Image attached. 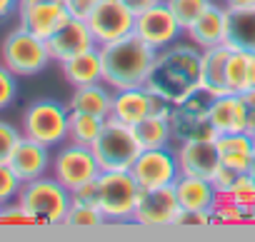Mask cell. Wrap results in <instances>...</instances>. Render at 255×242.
<instances>
[{
	"label": "cell",
	"instance_id": "d6a6232c",
	"mask_svg": "<svg viewBox=\"0 0 255 242\" xmlns=\"http://www.w3.org/2000/svg\"><path fill=\"white\" fill-rule=\"evenodd\" d=\"M18 97V75L0 63V110H8Z\"/></svg>",
	"mask_w": 255,
	"mask_h": 242
},
{
	"label": "cell",
	"instance_id": "3957f363",
	"mask_svg": "<svg viewBox=\"0 0 255 242\" xmlns=\"http://www.w3.org/2000/svg\"><path fill=\"white\" fill-rule=\"evenodd\" d=\"M18 202L25 210L30 222L63 225L73 197H70V190L60 180H55L53 175H43V177L23 182Z\"/></svg>",
	"mask_w": 255,
	"mask_h": 242
},
{
	"label": "cell",
	"instance_id": "8d00e7d4",
	"mask_svg": "<svg viewBox=\"0 0 255 242\" xmlns=\"http://www.w3.org/2000/svg\"><path fill=\"white\" fill-rule=\"evenodd\" d=\"M98 3L100 0H63V5L68 8L70 18H78V20H88Z\"/></svg>",
	"mask_w": 255,
	"mask_h": 242
},
{
	"label": "cell",
	"instance_id": "ee69618b",
	"mask_svg": "<svg viewBox=\"0 0 255 242\" xmlns=\"http://www.w3.org/2000/svg\"><path fill=\"white\" fill-rule=\"evenodd\" d=\"M243 100H245V105H248V110H250V112H255V87H250V90H245V92H243Z\"/></svg>",
	"mask_w": 255,
	"mask_h": 242
},
{
	"label": "cell",
	"instance_id": "7dc6e473",
	"mask_svg": "<svg viewBox=\"0 0 255 242\" xmlns=\"http://www.w3.org/2000/svg\"><path fill=\"white\" fill-rule=\"evenodd\" d=\"M250 172H253V177H255V158H253V167H250Z\"/></svg>",
	"mask_w": 255,
	"mask_h": 242
},
{
	"label": "cell",
	"instance_id": "e575fe53",
	"mask_svg": "<svg viewBox=\"0 0 255 242\" xmlns=\"http://www.w3.org/2000/svg\"><path fill=\"white\" fill-rule=\"evenodd\" d=\"M213 217H215V222H245V210L238 207L225 195H220L215 207H213Z\"/></svg>",
	"mask_w": 255,
	"mask_h": 242
},
{
	"label": "cell",
	"instance_id": "83f0119b",
	"mask_svg": "<svg viewBox=\"0 0 255 242\" xmlns=\"http://www.w3.org/2000/svg\"><path fill=\"white\" fill-rule=\"evenodd\" d=\"M135 135L145 148H170L173 145V130H170V120L163 115H148L135 125Z\"/></svg>",
	"mask_w": 255,
	"mask_h": 242
},
{
	"label": "cell",
	"instance_id": "cb8c5ba5",
	"mask_svg": "<svg viewBox=\"0 0 255 242\" xmlns=\"http://www.w3.org/2000/svg\"><path fill=\"white\" fill-rule=\"evenodd\" d=\"M60 73L65 78V82L70 87H80V85H90V82H103V55H100V45L68 58L60 63Z\"/></svg>",
	"mask_w": 255,
	"mask_h": 242
},
{
	"label": "cell",
	"instance_id": "60d3db41",
	"mask_svg": "<svg viewBox=\"0 0 255 242\" xmlns=\"http://www.w3.org/2000/svg\"><path fill=\"white\" fill-rule=\"evenodd\" d=\"M125 3H128V8H130V10L138 15V13H143V10H148V8L163 3V0H125Z\"/></svg>",
	"mask_w": 255,
	"mask_h": 242
},
{
	"label": "cell",
	"instance_id": "52a82bcc",
	"mask_svg": "<svg viewBox=\"0 0 255 242\" xmlns=\"http://www.w3.org/2000/svg\"><path fill=\"white\" fill-rule=\"evenodd\" d=\"M140 195V185L130 170H103L98 175V207L105 220L125 222L133 220V210Z\"/></svg>",
	"mask_w": 255,
	"mask_h": 242
},
{
	"label": "cell",
	"instance_id": "7bdbcfd3",
	"mask_svg": "<svg viewBox=\"0 0 255 242\" xmlns=\"http://www.w3.org/2000/svg\"><path fill=\"white\" fill-rule=\"evenodd\" d=\"M228 8H255V0H223Z\"/></svg>",
	"mask_w": 255,
	"mask_h": 242
},
{
	"label": "cell",
	"instance_id": "7a4b0ae2",
	"mask_svg": "<svg viewBox=\"0 0 255 242\" xmlns=\"http://www.w3.org/2000/svg\"><path fill=\"white\" fill-rule=\"evenodd\" d=\"M155 53L148 43H143L138 35H125L120 40L100 45L103 55V82L113 90L123 87H138L145 85Z\"/></svg>",
	"mask_w": 255,
	"mask_h": 242
},
{
	"label": "cell",
	"instance_id": "f546056e",
	"mask_svg": "<svg viewBox=\"0 0 255 242\" xmlns=\"http://www.w3.org/2000/svg\"><path fill=\"white\" fill-rule=\"evenodd\" d=\"M105 222L108 220L98 205H80V202H70V210L63 220V225L73 227V230H93V227H100Z\"/></svg>",
	"mask_w": 255,
	"mask_h": 242
},
{
	"label": "cell",
	"instance_id": "277c9868",
	"mask_svg": "<svg viewBox=\"0 0 255 242\" xmlns=\"http://www.w3.org/2000/svg\"><path fill=\"white\" fill-rule=\"evenodd\" d=\"M68 115H70L68 105H63L53 97L33 100L23 110L20 133L53 150L68 140Z\"/></svg>",
	"mask_w": 255,
	"mask_h": 242
},
{
	"label": "cell",
	"instance_id": "8fae6325",
	"mask_svg": "<svg viewBox=\"0 0 255 242\" xmlns=\"http://www.w3.org/2000/svg\"><path fill=\"white\" fill-rule=\"evenodd\" d=\"M88 25L95 35V43L105 45L125 35H133L135 13L128 8L125 0H100L88 18Z\"/></svg>",
	"mask_w": 255,
	"mask_h": 242
},
{
	"label": "cell",
	"instance_id": "ffe728a7",
	"mask_svg": "<svg viewBox=\"0 0 255 242\" xmlns=\"http://www.w3.org/2000/svg\"><path fill=\"white\" fill-rule=\"evenodd\" d=\"M148 115H150V92L145 85L113 90V107H110L113 120H120V123L135 128Z\"/></svg>",
	"mask_w": 255,
	"mask_h": 242
},
{
	"label": "cell",
	"instance_id": "f1b7e54d",
	"mask_svg": "<svg viewBox=\"0 0 255 242\" xmlns=\"http://www.w3.org/2000/svg\"><path fill=\"white\" fill-rule=\"evenodd\" d=\"M105 125V120L90 112H80V110H70L68 115V140L78 143V145H93L100 135Z\"/></svg>",
	"mask_w": 255,
	"mask_h": 242
},
{
	"label": "cell",
	"instance_id": "9a60e30c",
	"mask_svg": "<svg viewBox=\"0 0 255 242\" xmlns=\"http://www.w3.org/2000/svg\"><path fill=\"white\" fill-rule=\"evenodd\" d=\"M48 50H50V58L55 63H63L68 58H75L90 48H95V35L88 25V20H78V18H70L58 33H53L48 40Z\"/></svg>",
	"mask_w": 255,
	"mask_h": 242
},
{
	"label": "cell",
	"instance_id": "e0dca14e",
	"mask_svg": "<svg viewBox=\"0 0 255 242\" xmlns=\"http://www.w3.org/2000/svg\"><path fill=\"white\" fill-rule=\"evenodd\" d=\"M70 20V13L63 3H33L18 8V25L28 33L48 40Z\"/></svg>",
	"mask_w": 255,
	"mask_h": 242
},
{
	"label": "cell",
	"instance_id": "836d02e7",
	"mask_svg": "<svg viewBox=\"0 0 255 242\" xmlns=\"http://www.w3.org/2000/svg\"><path fill=\"white\" fill-rule=\"evenodd\" d=\"M20 138H23V133L15 125H10L8 120H0V162L10 160V153L15 150Z\"/></svg>",
	"mask_w": 255,
	"mask_h": 242
},
{
	"label": "cell",
	"instance_id": "f35d334b",
	"mask_svg": "<svg viewBox=\"0 0 255 242\" xmlns=\"http://www.w3.org/2000/svg\"><path fill=\"white\" fill-rule=\"evenodd\" d=\"M70 197H73V202H80V205H98V180L75 187L70 192Z\"/></svg>",
	"mask_w": 255,
	"mask_h": 242
},
{
	"label": "cell",
	"instance_id": "4dcf8cb0",
	"mask_svg": "<svg viewBox=\"0 0 255 242\" xmlns=\"http://www.w3.org/2000/svg\"><path fill=\"white\" fill-rule=\"evenodd\" d=\"M165 5L170 8V13L175 15V20L180 23V28L188 30L213 5V0H165Z\"/></svg>",
	"mask_w": 255,
	"mask_h": 242
},
{
	"label": "cell",
	"instance_id": "484cf974",
	"mask_svg": "<svg viewBox=\"0 0 255 242\" xmlns=\"http://www.w3.org/2000/svg\"><path fill=\"white\" fill-rule=\"evenodd\" d=\"M225 45L230 50L255 53V8H228Z\"/></svg>",
	"mask_w": 255,
	"mask_h": 242
},
{
	"label": "cell",
	"instance_id": "7402d4cb",
	"mask_svg": "<svg viewBox=\"0 0 255 242\" xmlns=\"http://www.w3.org/2000/svg\"><path fill=\"white\" fill-rule=\"evenodd\" d=\"M228 58H230V48L223 45H213L203 50V68H200V87L218 97L230 92L228 90Z\"/></svg>",
	"mask_w": 255,
	"mask_h": 242
},
{
	"label": "cell",
	"instance_id": "d590c367",
	"mask_svg": "<svg viewBox=\"0 0 255 242\" xmlns=\"http://www.w3.org/2000/svg\"><path fill=\"white\" fill-rule=\"evenodd\" d=\"M240 172H235V170H230V167H225V165H220L213 175H210V182H213V187L218 190V195H225L230 187H233V182H235V177H238Z\"/></svg>",
	"mask_w": 255,
	"mask_h": 242
},
{
	"label": "cell",
	"instance_id": "44dd1931",
	"mask_svg": "<svg viewBox=\"0 0 255 242\" xmlns=\"http://www.w3.org/2000/svg\"><path fill=\"white\" fill-rule=\"evenodd\" d=\"M215 148H218L220 165H225L235 172H250L253 158H255V140L248 133L215 135Z\"/></svg>",
	"mask_w": 255,
	"mask_h": 242
},
{
	"label": "cell",
	"instance_id": "f6af8a7d",
	"mask_svg": "<svg viewBox=\"0 0 255 242\" xmlns=\"http://www.w3.org/2000/svg\"><path fill=\"white\" fill-rule=\"evenodd\" d=\"M248 135L255 140V112H250V123H248Z\"/></svg>",
	"mask_w": 255,
	"mask_h": 242
},
{
	"label": "cell",
	"instance_id": "8992f818",
	"mask_svg": "<svg viewBox=\"0 0 255 242\" xmlns=\"http://www.w3.org/2000/svg\"><path fill=\"white\" fill-rule=\"evenodd\" d=\"M0 60L18 78H30V75L43 73L53 58H50L48 43L43 38H38L18 25L0 43Z\"/></svg>",
	"mask_w": 255,
	"mask_h": 242
},
{
	"label": "cell",
	"instance_id": "603a6c76",
	"mask_svg": "<svg viewBox=\"0 0 255 242\" xmlns=\"http://www.w3.org/2000/svg\"><path fill=\"white\" fill-rule=\"evenodd\" d=\"M175 195L183 210H198V212H213L218 202V190L208 177H193V175H180L175 180Z\"/></svg>",
	"mask_w": 255,
	"mask_h": 242
},
{
	"label": "cell",
	"instance_id": "4fadbf2b",
	"mask_svg": "<svg viewBox=\"0 0 255 242\" xmlns=\"http://www.w3.org/2000/svg\"><path fill=\"white\" fill-rule=\"evenodd\" d=\"M180 33H185V30L180 28V23L175 20V15H173L170 8L165 5V0L135 15L133 35H138V38H140L143 43H148L153 50H163V48L178 43Z\"/></svg>",
	"mask_w": 255,
	"mask_h": 242
},
{
	"label": "cell",
	"instance_id": "6da1fadb",
	"mask_svg": "<svg viewBox=\"0 0 255 242\" xmlns=\"http://www.w3.org/2000/svg\"><path fill=\"white\" fill-rule=\"evenodd\" d=\"M200 68H203V50L195 43H173L155 53L150 75L145 87L165 100L183 102L193 92L200 90Z\"/></svg>",
	"mask_w": 255,
	"mask_h": 242
},
{
	"label": "cell",
	"instance_id": "ba28073f",
	"mask_svg": "<svg viewBox=\"0 0 255 242\" xmlns=\"http://www.w3.org/2000/svg\"><path fill=\"white\" fill-rule=\"evenodd\" d=\"M213 95H208L203 87L185 97L183 102H175L170 110V130H173V143H185V140H205L215 138L213 123H210V107Z\"/></svg>",
	"mask_w": 255,
	"mask_h": 242
},
{
	"label": "cell",
	"instance_id": "ac0fdd59",
	"mask_svg": "<svg viewBox=\"0 0 255 242\" xmlns=\"http://www.w3.org/2000/svg\"><path fill=\"white\" fill-rule=\"evenodd\" d=\"M50 162H53V155H50V148H45L43 143L38 140H30V138H20L15 150L10 153V160L8 165L13 167V172L28 182V180H35V177H43L50 172Z\"/></svg>",
	"mask_w": 255,
	"mask_h": 242
},
{
	"label": "cell",
	"instance_id": "4316f807",
	"mask_svg": "<svg viewBox=\"0 0 255 242\" xmlns=\"http://www.w3.org/2000/svg\"><path fill=\"white\" fill-rule=\"evenodd\" d=\"M250 87H255V53L230 50V58H228V90L243 95Z\"/></svg>",
	"mask_w": 255,
	"mask_h": 242
},
{
	"label": "cell",
	"instance_id": "74e56055",
	"mask_svg": "<svg viewBox=\"0 0 255 242\" xmlns=\"http://www.w3.org/2000/svg\"><path fill=\"white\" fill-rule=\"evenodd\" d=\"M175 225H215L213 212H198V210H183L178 212Z\"/></svg>",
	"mask_w": 255,
	"mask_h": 242
},
{
	"label": "cell",
	"instance_id": "d6986e66",
	"mask_svg": "<svg viewBox=\"0 0 255 242\" xmlns=\"http://www.w3.org/2000/svg\"><path fill=\"white\" fill-rule=\"evenodd\" d=\"M225 33H228V5H218L213 3L188 30V40L195 43L200 50L213 48V45H223L225 43Z\"/></svg>",
	"mask_w": 255,
	"mask_h": 242
},
{
	"label": "cell",
	"instance_id": "b9f144b4",
	"mask_svg": "<svg viewBox=\"0 0 255 242\" xmlns=\"http://www.w3.org/2000/svg\"><path fill=\"white\" fill-rule=\"evenodd\" d=\"M20 8V0H0V20L8 18L10 13H15Z\"/></svg>",
	"mask_w": 255,
	"mask_h": 242
},
{
	"label": "cell",
	"instance_id": "7c38bea8",
	"mask_svg": "<svg viewBox=\"0 0 255 242\" xmlns=\"http://www.w3.org/2000/svg\"><path fill=\"white\" fill-rule=\"evenodd\" d=\"M178 212H180V202L173 185L140 190L133 210V222L143 227H173Z\"/></svg>",
	"mask_w": 255,
	"mask_h": 242
},
{
	"label": "cell",
	"instance_id": "30bf717a",
	"mask_svg": "<svg viewBox=\"0 0 255 242\" xmlns=\"http://www.w3.org/2000/svg\"><path fill=\"white\" fill-rule=\"evenodd\" d=\"M130 175L140 185V190H153V187H165L175 185L180 177V165L175 148H145L138 160L130 167Z\"/></svg>",
	"mask_w": 255,
	"mask_h": 242
},
{
	"label": "cell",
	"instance_id": "1f68e13d",
	"mask_svg": "<svg viewBox=\"0 0 255 242\" xmlns=\"http://www.w3.org/2000/svg\"><path fill=\"white\" fill-rule=\"evenodd\" d=\"M20 187H23V180L13 172V167L8 162H0V207L15 202L20 195Z\"/></svg>",
	"mask_w": 255,
	"mask_h": 242
},
{
	"label": "cell",
	"instance_id": "ab89813d",
	"mask_svg": "<svg viewBox=\"0 0 255 242\" xmlns=\"http://www.w3.org/2000/svg\"><path fill=\"white\" fill-rule=\"evenodd\" d=\"M0 220H5V222H30V220H28V215H25V210L20 207V202H18V200L0 207Z\"/></svg>",
	"mask_w": 255,
	"mask_h": 242
},
{
	"label": "cell",
	"instance_id": "d4e9b609",
	"mask_svg": "<svg viewBox=\"0 0 255 242\" xmlns=\"http://www.w3.org/2000/svg\"><path fill=\"white\" fill-rule=\"evenodd\" d=\"M110 107H113V87H108L105 82H90V85L73 87V95L68 100V110L90 112L103 120L110 117Z\"/></svg>",
	"mask_w": 255,
	"mask_h": 242
},
{
	"label": "cell",
	"instance_id": "5b68a950",
	"mask_svg": "<svg viewBox=\"0 0 255 242\" xmlns=\"http://www.w3.org/2000/svg\"><path fill=\"white\" fill-rule=\"evenodd\" d=\"M100 170H130L138 155L143 153V145L135 135V128L120 123V120L108 117L98 135V140L90 145Z\"/></svg>",
	"mask_w": 255,
	"mask_h": 242
},
{
	"label": "cell",
	"instance_id": "bcb514c9",
	"mask_svg": "<svg viewBox=\"0 0 255 242\" xmlns=\"http://www.w3.org/2000/svg\"><path fill=\"white\" fill-rule=\"evenodd\" d=\"M33 3H63V0H20V5H33Z\"/></svg>",
	"mask_w": 255,
	"mask_h": 242
},
{
	"label": "cell",
	"instance_id": "9c48e42d",
	"mask_svg": "<svg viewBox=\"0 0 255 242\" xmlns=\"http://www.w3.org/2000/svg\"><path fill=\"white\" fill-rule=\"evenodd\" d=\"M100 165H98V158L93 153L90 145H78V143H70L65 140L63 145H58L55 155H53V162H50V175L55 180H60L70 192L85 182H93L98 180L100 175Z\"/></svg>",
	"mask_w": 255,
	"mask_h": 242
},
{
	"label": "cell",
	"instance_id": "5bb4252c",
	"mask_svg": "<svg viewBox=\"0 0 255 242\" xmlns=\"http://www.w3.org/2000/svg\"><path fill=\"white\" fill-rule=\"evenodd\" d=\"M210 123L215 135H228V133H248L250 123V110L243 100L240 92H225L210 100L208 107Z\"/></svg>",
	"mask_w": 255,
	"mask_h": 242
},
{
	"label": "cell",
	"instance_id": "2e32d148",
	"mask_svg": "<svg viewBox=\"0 0 255 242\" xmlns=\"http://www.w3.org/2000/svg\"><path fill=\"white\" fill-rule=\"evenodd\" d=\"M175 155H178L180 175H193V177H208L210 180V175L220 167L215 138L178 143L175 145Z\"/></svg>",
	"mask_w": 255,
	"mask_h": 242
}]
</instances>
